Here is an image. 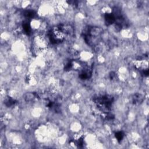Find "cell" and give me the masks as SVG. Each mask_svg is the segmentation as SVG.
I'll return each mask as SVG.
<instances>
[{"label":"cell","instance_id":"1","mask_svg":"<svg viewBox=\"0 0 149 149\" xmlns=\"http://www.w3.org/2000/svg\"><path fill=\"white\" fill-rule=\"evenodd\" d=\"M66 33L65 26H59L54 27L49 32V40L54 44L60 43L65 39Z\"/></svg>","mask_w":149,"mask_h":149},{"label":"cell","instance_id":"2","mask_svg":"<svg viewBox=\"0 0 149 149\" xmlns=\"http://www.w3.org/2000/svg\"><path fill=\"white\" fill-rule=\"evenodd\" d=\"M123 134L121 132H119L116 134V138L118 141L122 140V139H123Z\"/></svg>","mask_w":149,"mask_h":149}]
</instances>
